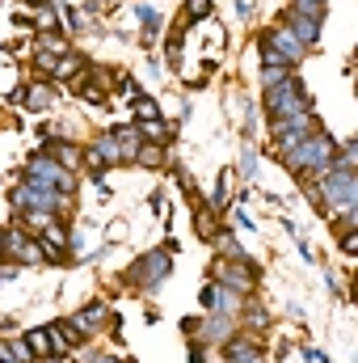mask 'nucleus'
Returning a JSON list of instances; mask_svg holds the SVG:
<instances>
[{"label": "nucleus", "mask_w": 358, "mask_h": 363, "mask_svg": "<svg viewBox=\"0 0 358 363\" xmlns=\"http://www.w3.org/2000/svg\"><path fill=\"white\" fill-rule=\"evenodd\" d=\"M228 363H262V347L253 338H232L228 342Z\"/></svg>", "instance_id": "obj_13"}, {"label": "nucleus", "mask_w": 358, "mask_h": 363, "mask_svg": "<svg viewBox=\"0 0 358 363\" xmlns=\"http://www.w3.org/2000/svg\"><path fill=\"white\" fill-rule=\"evenodd\" d=\"M198 237H215V207H198Z\"/></svg>", "instance_id": "obj_24"}, {"label": "nucleus", "mask_w": 358, "mask_h": 363, "mask_svg": "<svg viewBox=\"0 0 358 363\" xmlns=\"http://www.w3.org/2000/svg\"><path fill=\"white\" fill-rule=\"evenodd\" d=\"M25 347H30V355H42V359H55V351H51V330L42 325V330H30L25 338H21Z\"/></svg>", "instance_id": "obj_14"}, {"label": "nucleus", "mask_w": 358, "mask_h": 363, "mask_svg": "<svg viewBox=\"0 0 358 363\" xmlns=\"http://www.w3.org/2000/svg\"><path fill=\"white\" fill-rule=\"evenodd\" d=\"M325 4H304V0H295V9H291V17H287V30L304 43V47H312L316 38H321V13Z\"/></svg>", "instance_id": "obj_6"}, {"label": "nucleus", "mask_w": 358, "mask_h": 363, "mask_svg": "<svg viewBox=\"0 0 358 363\" xmlns=\"http://www.w3.org/2000/svg\"><path fill=\"white\" fill-rule=\"evenodd\" d=\"M135 13H139V26H144V30H148V34H152V30H161V13H156V9H152V4H139V9H135Z\"/></svg>", "instance_id": "obj_21"}, {"label": "nucleus", "mask_w": 358, "mask_h": 363, "mask_svg": "<svg viewBox=\"0 0 358 363\" xmlns=\"http://www.w3.org/2000/svg\"><path fill=\"white\" fill-rule=\"evenodd\" d=\"M68 325H72L81 338H89V334H97V330L105 325V308H101V304H89V308H81L76 317H68Z\"/></svg>", "instance_id": "obj_11"}, {"label": "nucleus", "mask_w": 358, "mask_h": 363, "mask_svg": "<svg viewBox=\"0 0 358 363\" xmlns=\"http://www.w3.org/2000/svg\"><path fill=\"white\" fill-rule=\"evenodd\" d=\"M342 254H358V237L354 233H342Z\"/></svg>", "instance_id": "obj_30"}, {"label": "nucleus", "mask_w": 358, "mask_h": 363, "mask_svg": "<svg viewBox=\"0 0 358 363\" xmlns=\"http://www.w3.org/2000/svg\"><path fill=\"white\" fill-rule=\"evenodd\" d=\"M135 161H139V165H148V169H156V165H165V148L144 140V144L135 148Z\"/></svg>", "instance_id": "obj_17"}, {"label": "nucleus", "mask_w": 358, "mask_h": 363, "mask_svg": "<svg viewBox=\"0 0 358 363\" xmlns=\"http://www.w3.org/2000/svg\"><path fill=\"white\" fill-rule=\"evenodd\" d=\"M76 68H81V60H72V55H68V60H59V64H55L51 72H55V77H72Z\"/></svg>", "instance_id": "obj_26"}, {"label": "nucleus", "mask_w": 358, "mask_h": 363, "mask_svg": "<svg viewBox=\"0 0 358 363\" xmlns=\"http://www.w3.org/2000/svg\"><path fill=\"white\" fill-rule=\"evenodd\" d=\"M308 55V47L287 30V26H274L262 34V64H278V68H295L299 60Z\"/></svg>", "instance_id": "obj_5"}, {"label": "nucleus", "mask_w": 358, "mask_h": 363, "mask_svg": "<svg viewBox=\"0 0 358 363\" xmlns=\"http://www.w3.org/2000/svg\"><path fill=\"white\" fill-rule=\"evenodd\" d=\"M169 250H173V245L144 254V258L127 271V283H135V287H152V283H161V279L169 274Z\"/></svg>", "instance_id": "obj_7"}, {"label": "nucleus", "mask_w": 358, "mask_h": 363, "mask_svg": "<svg viewBox=\"0 0 358 363\" xmlns=\"http://www.w3.org/2000/svg\"><path fill=\"white\" fill-rule=\"evenodd\" d=\"M232 203V169H224L219 182H215V190H211V207L219 211V207H228Z\"/></svg>", "instance_id": "obj_16"}, {"label": "nucleus", "mask_w": 358, "mask_h": 363, "mask_svg": "<svg viewBox=\"0 0 358 363\" xmlns=\"http://www.w3.org/2000/svg\"><path fill=\"white\" fill-rule=\"evenodd\" d=\"M304 4H325V0H304Z\"/></svg>", "instance_id": "obj_35"}, {"label": "nucleus", "mask_w": 358, "mask_h": 363, "mask_svg": "<svg viewBox=\"0 0 358 363\" xmlns=\"http://www.w3.org/2000/svg\"><path fill=\"white\" fill-rule=\"evenodd\" d=\"M51 152H59V165H64V169H72V165L81 161V152H76V144H51Z\"/></svg>", "instance_id": "obj_23"}, {"label": "nucleus", "mask_w": 358, "mask_h": 363, "mask_svg": "<svg viewBox=\"0 0 358 363\" xmlns=\"http://www.w3.org/2000/svg\"><path fill=\"white\" fill-rule=\"evenodd\" d=\"M333 140L329 135H321V131H308L304 140H295V144H287V148H278V157H282V165L287 169H299V174H325L329 165H333Z\"/></svg>", "instance_id": "obj_1"}, {"label": "nucleus", "mask_w": 358, "mask_h": 363, "mask_svg": "<svg viewBox=\"0 0 358 363\" xmlns=\"http://www.w3.org/2000/svg\"><path fill=\"white\" fill-rule=\"evenodd\" d=\"M4 283H13V271H0V287H4Z\"/></svg>", "instance_id": "obj_34"}, {"label": "nucleus", "mask_w": 358, "mask_h": 363, "mask_svg": "<svg viewBox=\"0 0 358 363\" xmlns=\"http://www.w3.org/2000/svg\"><path fill=\"white\" fill-rule=\"evenodd\" d=\"M85 161H89L93 169H105V165H122V161H127V152H122V144L105 131V135L93 144L89 152H85Z\"/></svg>", "instance_id": "obj_10"}, {"label": "nucleus", "mask_w": 358, "mask_h": 363, "mask_svg": "<svg viewBox=\"0 0 358 363\" xmlns=\"http://www.w3.org/2000/svg\"><path fill=\"white\" fill-rule=\"evenodd\" d=\"M89 363H118V355H93Z\"/></svg>", "instance_id": "obj_33"}, {"label": "nucleus", "mask_w": 358, "mask_h": 363, "mask_svg": "<svg viewBox=\"0 0 358 363\" xmlns=\"http://www.w3.org/2000/svg\"><path fill=\"white\" fill-rule=\"evenodd\" d=\"M202 304H207V308H215V313H236V308H241L236 291H228V287H219V283L202 287Z\"/></svg>", "instance_id": "obj_12"}, {"label": "nucleus", "mask_w": 358, "mask_h": 363, "mask_svg": "<svg viewBox=\"0 0 358 363\" xmlns=\"http://www.w3.org/2000/svg\"><path fill=\"white\" fill-rule=\"evenodd\" d=\"M135 118H139V123L161 118V106H156V101H148V97H135Z\"/></svg>", "instance_id": "obj_22"}, {"label": "nucleus", "mask_w": 358, "mask_h": 363, "mask_svg": "<svg viewBox=\"0 0 358 363\" xmlns=\"http://www.w3.org/2000/svg\"><path fill=\"white\" fill-rule=\"evenodd\" d=\"M13 258H17V262H25V267H34V262H42L47 254H42V245H38V241H30V237H25V241H21V250H17Z\"/></svg>", "instance_id": "obj_20"}, {"label": "nucleus", "mask_w": 358, "mask_h": 363, "mask_svg": "<svg viewBox=\"0 0 358 363\" xmlns=\"http://www.w3.org/2000/svg\"><path fill=\"white\" fill-rule=\"evenodd\" d=\"M219 245H224V258H232V262H245V250H241V241H236L232 233H224V237H219Z\"/></svg>", "instance_id": "obj_25"}, {"label": "nucleus", "mask_w": 358, "mask_h": 363, "mask_svg": "<svg viewBox=\"0 0 358 363\" xmlns=\"http://www.w3.org/2000/svg\"><path fill=\"white\" fill-rule=\"evenodd\" d=\"M249 321H253V325H258V330H262V325H266L270 317H266V308H262V304H258V308H253V313H249Z\"/></svg>", "instance_id": "obj_31"}, {"label": "nucleus", "mask_w": 358, "mask_h": 363, "mask_svg": "<svg viewBox=\"0 0 358 363\" xmlns=\"http://www.w3.org/2000/svg\"><path fill=\"white\" fill-rule=\"evenodd\" d=\"M198 334H202L207 342H228V338H232V321H228V317L219 313V317H211V321H207V325H202Z\"/></svg>", "instance_id": "obj_15"}, {"label": "nucleus", "mask_w": 358, "mask_h": 363, "mask_svg": "<svg viewBox=\"0 0 358 363\" xmlns=\"http://www.w3.org/2000/svg\"><path fill=\"white\" fill-rule=\"evenodd\" d=\"M316 178H321V199H325V207H337V211H354L358 207V174L354 169L329 165V169L316 174Z\"/></svg>", "instance_id": "obj_4"}, {"label": "nucleus", "mask_w": 358, "mask_h": 363, "mask_svg": "<svg viewBox=\"0 0 358 363\" xmlns=\"http://www.w3.org/2000/svg\"><path fill=\"white\" fill-rule=\"evenodd\" d=\"M64 21H68L72 30H81V17H76V9H64Z\"/></svg>", "instance_id": "obj_32"}, {"label": "nucleus", "mask_w": 358, "mask_h": 363, "mask_svg": "<svg viewBox=\"0 0 358 363\" xmlns=\"http://www.w3.org/2000/svg\"><path fill=\"white\" fill-rule=\"evenodd\" d=\"M211 13V0H190L185 4V17H207Z\"/></svg>", "instance_id": "obj_28"}, {"label": "nucleus", "mask_w": 358, "mask_h": 363, "mask_svg": "<svg viewBox=\"0 0 358 363\" xmlns=\"http://www.w3.org/2000/svg\"><path fill=\"white\" fill-rule=\"evenodd\" d=\"M64 245H68V233H64L59 224H47V228H42V250H51V258H59Z\"/></svg>", "instance_id": "obj_18"}, {"label": "nucleus", "mask_w": 358, "mask_h": 363, "mask_svg": "<svg viewBox=\"0 0 358 363\" xmlns=\"http://www.w3.org/2000/svg\"><path fill=\"white\" fill-rule=\"evenodd\" d=\"M25 186H38V190H59V194H72L76 182H72V169H64L55 161V152H34L25 161Z\"/></svg>", "instance_id": "obj_3"}, {"label": "nucleus", "mask_w": 358, "mask_h": 363, "mask_svg": "<svg viewBox=\"0 0 358 363\" xmlns=\"http://www.w3.org/2000/svg\"><path fill=\"white\" fill-rule=\"evenodd\" d=\"M299 106H308V93L299 89V81H291V77H282L278 85L266 89V110L274 118H278V114H291V110H299Z\"/></svg>", "instance_id": "obj_8"}, {"label": "nucleus", "mask_w": 358, "mask_h": 363, "mask_svg": "<svg viewBox=\"0 0 358 363\" xmlns=\"http://www.w3.org/2000/svg\"><path fill=\"white\" fill-rule=\"evenodd\" d=\"M8 199H13V207H17L34 228H47V224H51V216L64 207V194H59V190H38V186H25V182H21V186H13V194H8Z\"/></svg>", "instance_id": "obj_2"}, {"label": "nucleus", "mask_w": 358, "mask_h": 363, "mask_svg": "<svg viewBox=\"0 0 358 363\" xmlns=\"http://www.w3.org/2000/svg\"><path fill=\"white\" fill-rule=\"evenodd\" d=\"M215 279H219L228 291H236V296L253 291V283H258V274H253L249 262H232V258H219V262H215Z\"/></svg>", "instance_id": "obj_9"}, {"label": "nucleus", "mask_w": 358, "mask_h": 363, "mask_svg": "<svg viewBox=\"0 0 358 363\" xmlns=\"http://www.w3.org/2000/svg\"><path fill=\"white\" fill-rule=\"evenodd\" d=\"M51 101H55V89H51V85H34V89L25 93V106H30V110H47Z\"/></svg>", "instance_id": "obj_19"}, {"label": "nucleus", "mask_w": 358, "mask_h": 363, "mask_svg": "<svg viewBox=\"0 0 358 363\" xmlns=\"http://www.w3.org/2000/svg\"><path fill=\"white\" fill-rule=\"evenodd\" d=\"M232 216H236V228H241V233H253V228H258V224L249 220V211H245V207H236Z\"/></svg>", "instance_id": "obj_29"}, {"label": "nucleus", "mask_w": 358, "mask_h": 363, "mask_svg": "<svg viewBox=\"0 0 358 363\" xmlns=\"http://www.w3.org/2000/svg\"><path fill=\"white\" fill-rule=\"evenodd\" d=\"M253 169H258V148H245V157H241V174L249 178Z\"/></svg>", "instance_id": "obj_27"}]
</instances>
